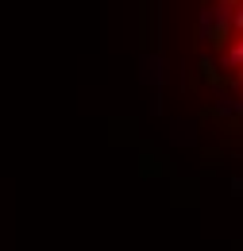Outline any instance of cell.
I'll use <instances>...</instances> for the list:
<instances>
[{"label":"cell","instance_id":"1","mask_svg":"<svg viewBox=\"0 0 243 251\" xmlns=\"http://www.w3.org/2000/svg\"><path fill=\"white\" fill-rule=\"evenodd\" d=\"M232 35H243V4H236L232 12Z\"/></svg>","mask_w":243,"mask_h":251},{"label":"cell","instance_id":"2","mask_svg":"<svg viewBox=\"0 0 243 251\" xmlns=\"http://www.w3.org/2000/svg\"><path fill=\"white\" fill-rule=\"evenodd\" d=\"M228 4H240V0H228Z\"/></svg>","mask_w":243,"mask_h":251}]
</instances>
